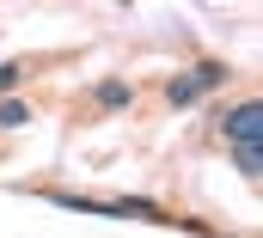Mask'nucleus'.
<instances>
[{
  "mask_svg": "<svg viewBox=\"0 0 263 238\" xmlns=\"http://www.w3.org/2000/svg\"><path fill=\"white\" fill-rule=\"evenodd\" d=\"M214 86H227V61H196L184 80H172V86H165V104H178V110H184V104H196L202 92H214Z\"/></svg>",
  "mask_w": 263,
  "mask_h": 238,
  "instance_id": "1",
  "label": "nucleus"
},
{
  "mask_svg": "<svg viewBox=\"0 0 263 238\" xmlns=\"http://www.w3.org/2000/svg\"><path fill=\"white\" fill-rule=\"evenodd\" d=\"M220 134H227V147H263V104L257 98H239L220 116Z\"/></svg>",
  "mask_w": 263,
  "mask_h": 238,
  "instance_id": "2",
  "label": "nucleus"
},
{
  "mask_svg": "<svg viewBox=\"0 0 263 238\" xmlns=\"http://www.w3.org/2000/svg\"><path fill=\"white\" fill-rule=\"evenodd\" d=\"M92 98H98V110H123V104L135 98V86H129V80H98Z\"/></svg>",
  "mask_w": 263,
  "mask_h": 238,
  "instance_id": "3",
  "label": "nucleus"
},
{
  "mask_svg": "<svg viewBox=\"0 0 263 238\" xmlns=\"http://www.w3.org/2000/svg\"><path fill=\"white\" fill-rule=\"evenodd\" d=\"M233 171L245 183H257L263 177V147H233Z\"/></svg>",
  "mask_w": 263,
  "mask_h": 238,
  "instance_id": "4",
  "label": "nucleus"
},
{
  "mask_svg": "<svg viewBox=\"0 0 263 238\" xmlns=\"http://www.w3.org/2000/svg\"><path fill=\"white\" fill-rule=\"evenodd\" d=\"M25 122H31V104L12 98V92H0V128H25Z\"/></svg>",
  "mask_w": 263,
  "mask_h": 238,
  "instance_id": "5",
  "label": "nucleus"
},
{
  "mask_svg": "<svg viewBox=\"0 0 263 238\" xmlns=\"http://www.w3.org/2000/svg\"><path fill=\"white\" fill-rule=\"evenodd\" d=\"M18 73H25L18 61H0V92H12V86H18Z\"/></svg>",
  "mask_w": 263,
  "mask_h": 238,
  "instance_id": "6",
  "label": "nucleus"
}]
</instances>
